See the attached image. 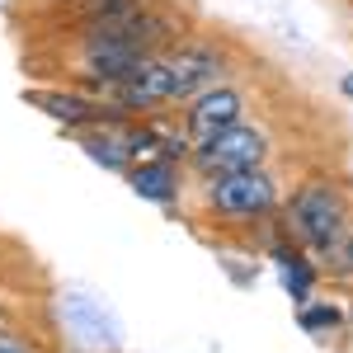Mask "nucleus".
Here are the masks:
<instances>
[{"label":"nucleus","instance_id":"obj_3","mask_svg":"<svg viewBox=\"0 0 353 353\" xmlns=\"http://www.w3.org/2000/svg\"><path fill=\"white\" fill-rule=\"evenodd\" d=\"M292 226H297L311 250H339L344 245V226H349V208H344V193L334 184H306L292 193Z\"/></svg>","mask_w":353,"mask_h":353},{"label":"nucleus","instance_id":"obj_13","mask_svg":"<svg viewBox=\"0 0 353 353\" xmlns=\"http://www.w3.org/2000/svg\"><path fill=\"white\" fill-rule=\"evenodd\" d=\"M339 90H344V94L353 99V76H344V85H339Z\"/></svg>","mask_w":353,"mask_h":353},{"label":"nucleus","instance_id":"obj_7","mask_svg":"<svg viewBox=\"0 0 353 353\" xmlns=\"http://www.w3.org/2000/svg\"><path fill=\"white\" fill-rule=\"evenodd\" d=\"M128 184H132V193L151 198V203H170L179 193V170L165 161V156H151V161H137L128 170Z\"/></svg>","mask_w":353,"mask_h":353},{"label":"nucleus","instance_id":"obj_12","mask_svg":"<svg viewBox=\"0 0 353 353\" xmlns=\"http://www.w3.org/2000/svg\"><path fill=\"white\" fill-rule=\"evenodd\" d=\"M0 353H28L24 344H14V339H0Z\"/></svg>","mask_w":353,"mask_h":353},{"label":"nucleus","instance_id":"obj_4","mask_svg":"<svg viewBox=\"0 0 353 353\" xmlns=\"http://www.w3.org/2000/svg\"><path fill=\"white\" fill-rule=\"evenodd\" d=\"M189 156L203 174H226V170H245V165H264L269 137H264V128H254V123H231L221 132L193 141Z\"/></svg>","mask_w":353,"mask_h":353},{"label":"nucleus","instance_id":"obj_10","mask_svg":"<svg viewBox=\"0 0 353 353\" xmlns=\"http://www.w3.org/2000/svg\"><path fill=\"white\" fill-rule=\"evenodd\" d=\"M301 325L311 330V334H325V330L339 325V311H334V306H306V311H301Z\"/></svg>","mask_w":353,"mask_h":353},{"label":"nucleus","instance_id":"obj_2","mask_svg":"<svg viewBox=\"0 0 353 353\" xmlns=\"http://www.w3.org/2000/svg\"><path fill=\"white\" fill-rule=\"evenodd\" d=\"M212 212L226 221H259L278 208V184L264 165H245V170H226L208 189Z\"/></svg>","mask_w":353,"mask_h":353},{"label":"nucleus","instance_id":"obj_1","mask_svg":"<svg viewBox=\"0 0 353 353\" xmlns=\"http://www.w3.org/2000/svg\"><path fill=\"white\" fill-rule=\"evenodd\" d=\"M221 52L208 43H170L161 52H151L128 81L109 90L118 113H156L170 109L179 99H193L198 90L221 81Z\"/></svg>","mask_w":353,"mask_h":353},{"label":"nucleus","instance_id":"obj_8","mask_svg":"<svg viewBox=\"0 0 353 353\" xmlns=\"http://www.w3.org/2000/svg\"><path fill=\"white\" fill-rule=\"evenodd\" d=\"M81 10V24H113V19H128L132 10H141V0H76Z\"/></svg>","mask_w":353,"mask_h":353},{"label":"nucleus","instance_id":"obj_6","mask_svg":"<svg viewBox=\"0 0 353 353\" xmlns=\"http://www.w3.org/2000/svg\"><path fill=\"white\" fill-rule=\"evenodd\" d=\"M28 104H33V109H43L48 118H57V123H66L71 132L94 128V123H113V118H118V109L90 104L85 94H71V90H33V94H28Z\"/></svg>","mask_w":353,"mask_h":353},{"label":"nucleus","instance_id":"obj_11","mask_svg":"<svg viewBox=\"0 0 353 353\" xmlns=\"http://www.w3.org/2000/svg\"><path fill=\"white\" fill-rule=\"evenodd\" d=\"M339 259H344V273H353V231L344 236V245H339Z\"/></svg>","mask_w":353,"mask_h":353},{"label":"nucleus","instance_id":"obj_9","mask_svg":"<svg viewBox=\"0 0 353 353\" xmlns=\"http://www.w3.org/2000/svg\"><path fill=\"white\" fill-rule=\"evenodd\" d=\"M283 283H288V292H292V297L301 301L306 292H311V269H306L301 259H292V264L283 259Z\"/></svg>","mask_w":353,"mask_h":353},{"label":"nucleus","instance_id":"obj_5","mask_svg":"<svg viewBox=\"0 0 353 353\" xmlns=\"http://www.w3.org/2000/svg\"><path fill=\"white\" fill-rule=\"evenodd\" d=\"M241 90L236 85H208V90H198L189 99V113H184V132H189V141H203V137L221 132V128H231V123H241Z\"/></svg>","mask_w":353,"mask_h":353}]
</instances>
